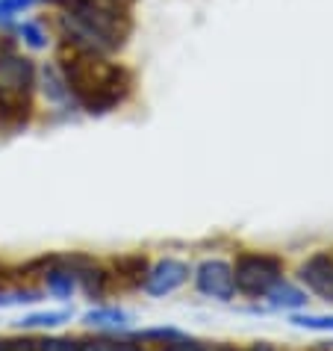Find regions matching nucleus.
I'll return each mask as SVG.
<instances>
[{"instance_id": "nucleus-1", "label": "nucleus", "mask_w": 333, "mask_h": 351, "mask_svg": "<svg viewBox=\"0 0 333 351\" xmlns=\"http://www.w3.org/2000/svg\"><path fill=\"white\" fill-rule=\"evenodd\" d=\"M60 74L71 101L89 115L115 112L133 95L136 77L127 65L110 60L106 53L83 51V47L65 45L60 47Z\"/></svg>"}, {"instance_id": "nucleus-2", "label": "nucleus", "mask_w": 333, "mask_h": 351, "mask_svg": "<svg viewBox=\"0 0 333 351\" xmlns=\"http://www.w3.org/2000/svg\"><path fill=\"white\" fill-rule=\"evenodd\" d=\"M60 6V36L65 45L95 53H115L133 33L130 6L119 0H42Z\"/></svg>"}, {"instance_id": "nucleus-3", "label": "nucleus", "mask_w": 333, "mask_h": 351, "mask_svg": "<svg viewBox=\"0 0 333 351\" xmlns=\"http://www.w3.org/2000/svg\"><path fill=\"white\" fill-rule=\"evenodd\" d=\"M36 65L30 56L0 47V121L24 128L33 115Z\"/></svg>"}, {"instance_id": "nucleus-4", "label": "nucleus", "mask_w": 333, "mask_h": 351, "mask_svg": "<svg viewBox=\"0 0 333 351\" xmlns=\"http://www.w3.org/2000/svg\"><path fill=\"white\" fill-rule=\"evenodd\" d=\"M236 292L248 298H266L283 280V260L274 254H239L233 263Z\"/></svg>"}, {"instance_id": "nucleus-5", "label": "nucleus", "mask_w": 333, "mask_h": 351, "mask_svg": "<svg viewBox=\"0 0 333 351\" xmlns=\"http://www.w3.org/2000/svg\"><path fill=\"white\" fill-rule=\"evenodd\" d=\"M195 287L207 298L230 301L236 295V280H233V266L227 260H204L195 269Z\"/></svg>"}, {"instance_id": "nucleus-6", "label": "nucleus", "mask_w": 333, "mask_h": 351, "mask_svg": "<svg viewBox=\"0 0 333 351\" xmlns=\"http://www.w3.org/2000/svg\"><path fill=\"white\" fill-rule=\"evenodd\" d=\"M186 280H189V266L183 260H174V257H165L160 263H153L145 275V292L153 298H162V295H171L177 292Z\"/></svg>"}, {"instance_id": "nucleus-7", "label": "nucleus", "mask_w": 333, "mask_h": 351, "mask_svg": "<svg viewBox=\"0 0 333 351\" xmlns=\"http://www.w3.org/2000/svg\"><path fill=\"white\" fill-rule=\"evenodd\" d=\"M298 280L312 295L333 301V251H319L310 260H304L298 269Z\"/></svg>"}, {"instance_id": "nucleus-8", "label": "nucleus", "mask_w": 333, "mask_h": 351, "mask_svg": "<svg viewBox=\"0 0 333 351\" xmlns=\"http://www.w3.org/2000/svg\"><path fill=\"white\" fill-rule=\"evenodd\" d=\"M77 263L80 260H53L45 271V287L53 298H71L80 289V278H77Z\"/></svg>"}, {"instance_id": "nucleus-9", "label": "nucleus", "mask_w": 333, "mask_h": 351, "mask_svg": "<svg viewBox=\"0 0 333 351\" xmlns=\"http://www.w3.org/2000/svg\"><path fill=\"white\" fill-rule=\"evenodd\" d=\"M266 298H269V304L278 307V310H295V307L307 304V292H301L298 287L286 284V280H280V284L274 287Z\"/></svg>"}, {"instance_id": "nucleus-10", "label": "nucleus", "mask_w": 333, "mask_h": 351, "mask_svg": "<svg viewBox=\"0 0 333 351\" xmlns=\"http://www.w3.org/2000/svg\"><path fill=\"white\" fill-rule=\"evenodd\" d=\"M62 322H71V310H45V313H30L24 319H18V328H56Z\"/></svg>"}, {"instance_id": "nucleus-11", "label": "nucleus", "mask_w": 333, "mask_h": 351, "mask_svg": "<svg viewBox=\"0 0 333 351\" xmlns=\"http://www.w3.org/2000/svg\"><path fill=\"white\" fill-rule=\"evenodd\" d=\"M86 322H89V325H97V328H121L130 322V313H127V310H119V307H95L86 313Z\"/></svg>"}, {"instance_id": "nucleus-12", "label": "nucleus", "mask_w": 333, "mask_h": 351, "mask_svg": "<svg viewBox=\"0 0 333 351\" xmlns=\"http://www.w3.org/2000/svg\"><path fill=\"white\" fill-rule=\"evenodd\" d=\"M80 351H145V348L130 343V339H86V343H80Z\"/></svg>"}, {"instance_id": "nucleus-13", "label": "nucleus", "mask_w": 333, "mask_h": 351, "mask_svg": "<svg viewBox=\"0 0 333 351\" xmlns=\"http://www.w3.org/2000/svg\"><path fill=\"white\" fill-rule=\"evenodd\" d=\"M18 33H21V38L30 47H36V51H42V47H47V33L42 30V24L36 21H24L21 27H18Z\"/></svg>"}, {"instance_id": "nucleus-14", "label": "nucleus", "mask_w": 333, "mask_h": 351, "mask_svg": "<svg viewBox=\"0 0 333 351\" xmlns=\"http://www.w3.org/2000/svg\"><path fill=\"white\" fill-rule=\"evenodd\" d=\"M36 351H80V343L65 337H45V339H36Z\"/></svg>"}, {"instance_id": "nucleus-15", "label": "nucleus", "mask_w": 333, "mask_h": 351, "mask_svg": "<svg viewBox=\"0 0 333 351\" xmlns=\"http://www.w3.org/2000/svg\"><path fill=\"white\" fill-rule=\"evenodd\" d=\"M292 325H298V328H310V330H333V316H292L289 319Z\"/></svg>"}, {"instance_id": "nucleus-16", "label": "nucleus", "mask_w": 333, "mask_h": 351, "mask_svg": "<svg viewBox=\"0 0 333 351\" xmlns=\"http://www.w3.org/2000/svg\"><path fill=\"white\" fill-rule=\"evenodd\" d=\"M38 301L36 289H15V292H0V307H12V304H33Z\"/></svg>"}, {"instance_id": "nucleus-17", "label": "nucleus", "mask_w": 333, "mask_h": 351, "mask_svg": "<svg viewBox=\"0 0 333 351\" xmlns=\"http://www.w3.org/2000/svg\"><path fill=\"white\" fill-rule=\"evenodd\" d=\"M162 351H210L207 343H201V339H189V337H174L169 343H162Z\"/></svg>"}, {"instance_id": "nucleus-18", "label": "nucleus", "mask_w": 333, "mask_h": 351, "mask_svg": "<svg viewBox=\"0 0 333 351\" xmlns=\"http://www.w3.org/2000/svg\"><path fill=\"white\" fill-rule=\"evenodd\" d=\"M36 3H42V0H0V21H9L12 15L27 12Z\"/></svg>"}, {"instance_id": "nucleus-19", "label": "nucleus", "mask_w": 333, "mask_h": 351, "mask_svg": "<svg viewBox=\"0 0 333 351\" xmlns=\"http://www.w3.org/2000/svg\"><path fill=\"white\" fill-rule=\"evenodd\" d=\"M139 337L142 339H162V343H169V339L180 337V330H174V328H151V330H139Z\"/></svg>"}, {"instance_id": "nucleus-20", "label": "nucleus", "mask_w": 333, "mask_h": 351, "mask_svg": "<svg viewBox=\"0 0 333 351\" xmlns=\"http://www.w3.org/2000/svg\"><path fill=\"white\" fill-rule=\"evenodd\" d=\"M3 351H36V339H9L3 343Z\"/></svg>"}, {"instance_id": "nucleus-21", "label": "nucleus", "mask_w": 333, "mask_h": 351, "mask_svg": "<svg viewBox=\"0 0 333 351\" xmlns=\"http://www.w3.org/2000/svg\"><path fill=\"white\" fill-rule=\"evenodd\" d=\"M248 351H280V348H274L271 343H257V346H251Z\"/></svg>"}, {"instance_id": "nucleus-22", "label": "nucleus", "mask_w": 333, "mask_h": 351, "mask_svg": "<svg viewBox=\"0 0 333 351\" xmlns=\"http://www.w3.org/2000/svg\"><path fill=\"white\" fill-rule=\"evenodd\" d=\"M210 351H236V348H230V346H210Z\"/></svg>"}, {"instance_id": "nucleus-23", "label": "nucleus", "mask_w": 333, "mask_h": 351, "mask_svg": "<svg viewBox=\"0 0 333 351\" xmlns=\"http://www.w3.org/2000/svg\"><path fill=\"white\" fill-rule=\"evenodd\" d=\"M0 351H3V343H0Z\"/></svg>"}]
</instances>
